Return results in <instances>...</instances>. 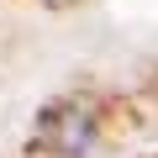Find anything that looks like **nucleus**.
Masks as SVG:
<instances>
[{
    "instance_id": "1",
    "label": "nucleus",
    "mask_w": 158,
    "mask_h": 158,
    "mask_svg": "<svg viewBox=\"0 0 158 158\" xmlns=\"http://www.w3.org/2000/svg\"><path fill=\"white\" fill-rule=\"evenodd\" d=\"M100 132V106L90 95H63L53 106H42L37 127H32V153H53V158H85L95 148Z\"/></svg>"
}]
</instances>
